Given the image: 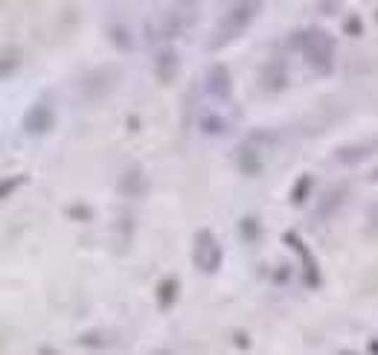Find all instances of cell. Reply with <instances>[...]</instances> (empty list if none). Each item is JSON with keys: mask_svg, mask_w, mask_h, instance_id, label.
Returning a JSON list of instances; mask_svg holds the SVG:
<instances>
[{"mask_svg": "<svg viewBox=\"0 0 378 355\" xmlns=\"http://www.w3.org/2000/svg\"><path fill=\"white\" fill-rule=\"evenodd\" d=\"M291 50L303 53L305 64H309L312 70H317L320 76L326 73H332V67H335V38L329 35L326 30L320 27H305V30H297L288 41Z\"/></svg>", "mask_w": 378, "mask_h": 355, "instance_id": "1", "label": "cell"}, {"mask_svg": "<svg viewBox=\"0 0 378 355\" xmlns=\"http://www.w3.org/2000/svg\"><path fill=\"white\" fill-rule=\"evenodd\" d=\"M259 9H262V4H256V0H248V4H233V6H227L224 18L219 20L216 32H212L209 50H221L224 44H230V41L239 38V35L250 27V23H253V18L259 15Z\"/></svg>", "mask_w": 378, "mask_h": 355, "instance_id": "2", "label": "cell"}, {"mask_svg": "<svg viewBox=\"0 0 378 355\" xmlns=\"http://www.w3.org/2000/svg\"><path fill=\"white\" fill-rule=\"evenodd\" d=\"M274 134H268L265 128H256L253 134H248L239 149H236V167L245 178H259L265 172V149L274 143Z\"/></svg>", "mask_w": 378, "mask_h": 355, "instance_id": "3", "label": "cell"}, {"mask_svg": "<svg viewBox=\"0 0 378 355\" xmlns=\"http://www.w3.org/2000/svg\"><path fill=\"white\" fill-rule=\"evenodd\" d=\"M198 6L195 4H178V6H169V15H160L157 23L149 20V35L152 41H169V38H178L181 32H186V27L193 23V12Z\"/></svg>", "mask_w": 378, "mask_h": 355, "instance_id": "4", "label": "cell"}, {"mask_svg": "<svg viewBox=\"0 0 378 355\" xmlns=\"http://www.w3.org/2000/svg\"><path fill=\"white\" fill-rule=\"evenodd\" d=\"M193 263L201 274H216L224 263V251L209 227H201L193 239Z\"/></svg>", "mask_w": 378, "mask_h": 355, "instance_id": "5", "label": "cell"}, {"mask_svg": "<svg viewBox=\"0 0 378 355\" xmlns=\"http://www.w3.org/2000/svg\"><path fill=\"white\" fill-rule=\"evenodd\" d=\"M116 82V67H99V70H90L82 82V100L87 102H99L105 100L108 93L114 90Z\"/></svg>", "mask_w": 378, "mask_h": 355, "instance_id": "6", "label": "cell"}, {"mask_svg": "<svg viewBox=\"0 0 378 355\" xmlns=\"http://www.w3.org/2000/svg\"><path fill=\"white\" fill-rule=\"evenodd\" d=\"M282 242H286V245L300 256L305 286H309V289H317V286H320V268H317V263H315L309 245H305V242L300 239V233H294V230H286V233H282Z\"/></svg>", "mask_w": 378, "mask_h": 355, "instance_id": "7", "label": "cell"}, {"mask_svg": "<svg viewBox=\"0 0 378 355\" xmlns=\"http://www.w3.org/2000/svg\"><path fill=\"white\" fill-rule=\"evenodd\" d=\"M53 128H56V111H53V105L47 100L30 105V111L23 114V131H27V134L44 137V134H50Z\"/></svg>", "mask_w": 378, "mask_h": 355, "instance_id": "8", "label": "cell"}, {"mask_svg": "<svg viewBox=\"0 0 378 355\" xmlns=\"http://www.w3.org/2000/svg\"><path fill=\"white\" fill-rule=\"evenodd\" d=\"M204 85H207V93L216 102H230V97H233V79H230L227 64H212L207 70Z\"/></svg>", "mask_w": 378, "mask_h": 355, "instance_id": "9", "label": "cell"}, {"mask_svg": "<svg viewBox=\"0 0 378 355\" xmlns=\"http://www.w3.org/2000/svg\"><path fill=\"white\" fill-rule=\"evenodd\" d=\"M259 85L265 93H282L288 88V64L282 59H271L259 73Z\"/></svg>", "mask_w": 378, "mask_h": 355, "instance_id": "10", "label": "cell"}, {"mask_svg": "<svg viewBox=\"0 0 378 355\" xmlns=\"http://www.w3.org/2000/svg\"><path fill=\"white\" fill-rule=\"evenodd\" d=\"M378 152V137H370V140H361V143H346V146H338L335 149V160L343 163V167H355V163L367 160L370 155Z\"/></svg>", "mask_w": 378, "mask_h": 355, "instance_id": "11", "label": "cell"}, {"mask_svg": "<svg viewBox=\"0 0 378 355\" xmlns=\"http://www.w3.org/2000/svg\"><path fill=\"white\" fill-rule=\"evenodd\" d=\"M178 67H181V59L175 50H160L157 59H154V76L160 85H172L178 79Z\"/></svg>", "mask_w": 378, "mask_h": 355, "instance_id": "12", "label": "cell"}, {"mask_svg": "<svg viewBox=\"0 0 378 355\" xmlns=\"http://www.w3.org/2000/svg\"><path fill=\"white\" fill-rule=\"evenodd\" d=\"M146 186H149V181H146L143 169H140L137 163H134L131 169H126L123 178H120V193H123V195H131V198H140V195H143Z\"/></svg>", "mask_w": 378, "mask_h": 355, "instance_id": "13", "label": "cell"}, {"mask_svg": "<svg viewBox=\"0 0 378 355\" xmlns=\"http://www.w3.org/2000/svg\"><path fill=\"white\" fill-rule=\"evenodd\" d=\"M343 198H346V186H335V189H329V193L323 195V201L317 204V210H315V219H329L335 210H341Z\"/></svg>", "mask_w": 378, "mask_h": 355, "instance_id": "14", "label": "cell"}, {"mask_svg": "<svg viewBox=\"0 0 378 355\" xmlns=\"http://www.w3.org/2000/svg\"><path fill=\"white\" fill-rule=\"evenodd\" d=\"M178 291H181L178 277H166V279H160V286H157V306H160L163 312H169L172 306L178 303Z\"/></svg>", "mask_w": 378, "mask_h": 355, "instance_id": "15", "label": "cell"}, {"mask_svg": "<svg viewBox=\"0 0 378 355\" xmlns=\"http://www.w3.org/2000/svg\"><path fill=\"white\" fill-rule=\"evenodd\" d=\"M198 128L204 131V134H224L227 128H230V120H224V114H219V111H204L201 116H198Z\"/></svg>", "mask_w": 378, "mask_h": 355, "instance_id": "16", "label": "cell"}, {"mask_svg": "<svg viewBox=\"0 0 378 355\" xmlns=\"http://www.w3.org/2000/svg\"><path fill=\"white\" fill-rule=\"evenodd\" d=\"M312 186H315V181H312V175H300L297 178V183H294V189H291V204H305V198H309V193H312Z\"/></svg>", "mask_w": 378, "mask_h": 355, "instance_id": "17", "label": "cell"}, {"mask_svg": "<svg viewBox=\"0 0 378 355\" xmlns=\"http://www.w3.org/2000/svg\"><path fill=\"white\" fill-rule=\"evenodd\" d=\"M108 35H111V41H114V47H116V50H131V47H134V41H131V32L123 27V23H114V27L108 30Z\"/></svg>", "mask_w": 378, "mask_h": 355, "instance_id": "18", "label": "cell"}, {"mask_svg": "<svg viewBox=\"0 0 378 355\" xmlns=\"http://www.w3.org/2000/svg\"><path fill=\"white\" fill-rule=\"evenodd\" d=\"M239 233H242V239H245V242L256 245V242H259V236H262V227H259V222H256L253 216H245V219L239 222Z\"/></svg>", "mask_w": 378, "mask_h": 355, "instance_id": "19", "label": "cell"}, {"mask_svg": "<svg viewBox=\"0 0 378 355\" xmlns=\"http://www.w3.org/2000/svg\"><path fill=\"white\" fill-rule=\"evenodd\" d=\"M18 59H20V53L15 50V47H6V50H4V70H0L4 79L12 76V70H18Z\"/></svg>", "mask_w": 378, "mask_h": 355, "instance_id": "20", "label": "cell"}, {"mask_svg": "<svg viewBox=\"0 0 378 355\" xmlns=\"http://www.w3.org/2000/svg\"><path fill=\"white\" fill-rule=\"evenodd\" d=\"M20 183H27V175H9V178L4 181V189H0V198H9L12 189H18Z\"/></svg>", "mask_w": 378, "mask_h": 355, "instance_id": "21", "label": "cell"}, {"mask_svg": "<svg viewBox=\"0 0 378 355\" xmlns=\"http://www.w3.org/2000/svg\"><path fill=\"white\" fill-rule=\"evenodd\" d=\"M343 32H346L349 38H358V35L364 32V23H361V18H358V15L346 18V23H343Z\"/></svg>", "mask_w": 378, "mask_h": 355, "instance_id": "22", "label": "cell"}, {"mask_svg": "<svg viewBox=\"0 0 378 355\" xmlns=\"http://www.w3.org/2000/svg\"><path fill=\"white\" fill-rule=\"evenodd\" d=\"M67 212H70V216H73V219H90V210H87V207H82V204H76V207H70Z\"/></svg>", "mask_w": 378, "mask_h": 355, "instance_id": "23", "label": "cell"}, {"mask_svg": "<svg viewBox=\"0 0 378 355\" xmlns=\"http://www.w3.org/2000/svg\"><path fill=\"white\" fill-rule=\"evenodd\" d=\"M236 344H239L242 349H245V347H250V341H248V338H245L242 332H236Z\"/></svg>", "mask_w": 378, "mask_h": 355, "instance_id": "24", "label": "cell"}, {"mask_svg": "<svg viewBox=\"0 0 378 355\" xmlns=\"http://www.w3.org/2000/svg\"><path fill=\"white\" fill-rule=\"evenodd\" d=\"M38 355H59V352H56L53 347H47V344H44V347H38Z\"/></svg>", "mask_w": 378, "mask_h": 355, "instance_id": "25", "label": "cell"}, {"mask_svg": "<svg viewBox=\"0 0 378 355\" xmlns=\"http://www.w3.org/2000/svg\"><path fill=\"white\" fill-rule=\"evenodd\" d=\"M152 355H172V352H169V349H154Z\"/></svg>", "mask_w": 378, "mask_h": 355, "instance_id": "26", "label": "cell"}, {"mask_svg": "<svg viewBox=\"0 0 378 355\" xmlns=\"http://www.w3.org/2000/svg\"><path fill=\"white\" fill-rule=\"evenodd\" d=\"M370 349H372V355H378V341H372V344H370Z\"/></svg>", "mask_w": 378, "mask_h": 355, "instance_id": "27", "label": "cell"}, {"mask_svg": "<svg viewBox=\"0 0 378 355\" xmlns=\"http://www.w3.org/2000/svg\"><path fill=\"white\" fill-rule=\"evenodd\" d=\"M341 355H355V352H341Z\"/></svg>", "mask_w": 378, "mask_h": 355, "instance_id": "28", "label": "cell"}, {"mask_svg": "<svg viewBox=\"0 0 378 355\" xmlns=\"http://www.w3.org/2000/svg\"><path fill=\"white\" fill-rule=\"evenodd\" d=\"M375 178H378V172H375Z\"/></svg>", "mask_w": 378, "mask_h": 355, "instance_id": "29", "label": "cell"}]
</instances>
